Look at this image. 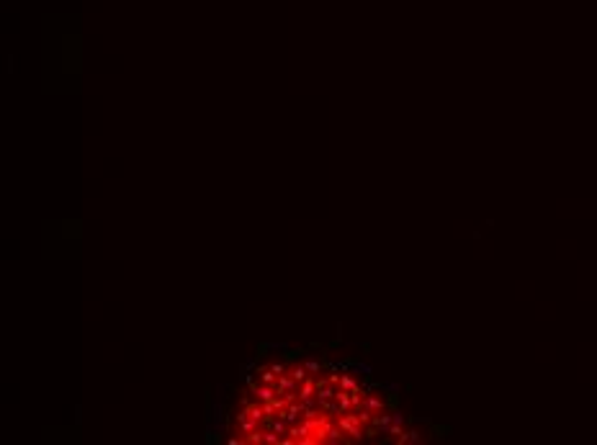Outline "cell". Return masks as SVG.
Segmentation results:
<instances>
[{"mask_svg":"<svg viewBox=\"0 0 597 445\" xmlns=\"http://www.w3.org/2000/svg\"><path fill=\"white\" fill-rule=\"evenodd\" d=\"M247 396L255 399V402H260V404H268V402H273V399L278 396V391H276L273 384H265V381H260V378H250Z\"/></svg>","mask_w":597,"mask_h":445,"instance_id":"1","label":"cell"},{"mask_svg":"<svg viewBox=\"0 0 597 445\" xmlns=\"http://www.w3.org/2000/svg\"><path fill=\"white\" fill-rule=\"evenodd\" d=\"M304 366H306V371H309L312 376L327 373V366H324V363H319V360H304Z\"/></svg>","mask_w":597,"mask_h":445,"instance_id":"6","label":"cell"},{"mask_svg":"<svg viewBox=\"0 0 597 445\" xmlns=\"http://www.w3.org/2000/svg\"><path fill=\"white\" fill-rule=\"evenodd\" d=\"M337 386L345 389V391H366V389L360 386V381L355 376H350V373H340L337 376Z\"/></svg>","mask_w":597,"mask_h":445,"instance_id":"4","label":"cell"},{"mask_svg":"<svg viewBox=\"0 0 597 445\" xmlns=\"http://www.w3.org/2000/svg\"><path fill=\"white\" fill-rule=\"evenodd\" d=\"M317 384H319V376H306L296 391V399L304 402L309 409H317Z\"/></svg>","mask_w":597,"mask_h":445,"instance_id":"3","label":"cell"},{"mask_svg":"<svg viewBox=\"0 0 597 445\" xmlns=\"http://www.w3.org/2000/svg\"><path fill=\"white\" fill-rule=\"evenodd\" d=\"M363 409H368L371 414H381V412H389L392 409V404H389L386 394L381 391V389H366V396H363Z\"/></svg>","mask_w":597,"mask_h":445,"instance_id":"2","label":"cell"},{"mask_svg":"<svg viewBox=\"0 0 597 445\" xmlns=\"http://www.w3.org/2000/svg\"><path fill=\"white\" fill-rule=\"evenodd\" d=\"M422 440H425V435L420 430H404L402 435H396V438H394V443H399V445H417Z\"/></svg>","mask_w":597,"mask_h":445,"instance_id":"5","label":"cell"}]
</instances>
